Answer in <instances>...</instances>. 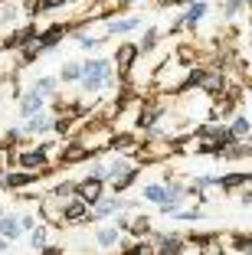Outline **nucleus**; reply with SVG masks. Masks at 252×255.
Segmentation results:
<instances>
[{"label": "nucleus", "instance_id": "obj_1", "mask_svg": "<svg viewBox=\"0 0 252 255\" xmlns=\"http://www.w3.org/2000/svg\"><path fill=\"white\" fill-rule=\"evenodd\" d=\"M115 85V66L111 59H102V56H92V59L82 62V79H79V89L85 95H98V92L111 89Z\"/></svg>", "mask_w": 252, "mask_h": 255}, {"label": "nucleus", "instance_id": "obj_2", "mask_svg": "<svg viewBox=\"0 0 252 255\" xmlns=\"http://www.w3.org/2000/svg\"><path fill=\"white\" fill-rule=\"evenodd\" d=\"M52 147H56L52 141H43V144H36V147L16 150V167H20V170H30V173H43L52 160Z\"/></svg>", "mask_w": 252, "mask_h": 255}, {"label": "nucleus", "instance_id": "obj_7", "mask_svg": "<svg viewBox=\"0 0 252 255\" xmlns=\"http://www.w3.org/2000/svg\"><path fill=\"white\" fill-rule=\"evenodd\" d=\"M16 112H20V118L26 121V118H33V115L46 112V98L36 95L33 89H26V92H20V98H16Z\"/></svg>", "mask_w": 252, "mask_h": 255}, {"label": "nucleus", "instance_id": "obj_9", "mask_svg": "<svg viewBox=\"0 0 252 255\" xmlns=\"http://www.w3.org/2000/svg\"><path fill=\"white\" fill-rule=\"evenodd\" d=\"M39 173H30V170H7L3 173V190H10V193H20V190H30L33 183H36Z\"/></svg>", "mask_w": 252, "mask_h": 255}, {"label": "nucleus", "instance_id": "obj_25", "mask_svg": "<svg viewBox=\"0 0 252 255\" xmlns=\"http://www.w3.org/2000/svg\"><path fill=\"white\" fill-rule=\"evenodd\" d=\"M138 177H141V164L134 167L131 173H125V177H118V180H111V196H121L128 187H134V180H138Z\"/></svg>", "mask_w": 252, "mask_h": 255}, {"label": "nucleus", "instance_id": "obj_24", "mask_svg": "<svg viewBox=\"0 0 252 255\" xmlns=\"http://www.w3.org/2000/svg\"><path fill=\"white\" fill-rule=\"evenodd\" d=\"M59 82H66V85H79V79H82V62H62V69H59V75H56Z\"/></svg>", "mask_w": 252, "mask_h": 255}, {"label": "nucleus", "instance_id": "obj_28", "mask_svg": "<svg viewBox=\"0 0 252 255\" xmlns=\"http://www.w3.org/2000/svg\"><path fill=\"white\" fill-rule=\"evenodd\" d=\"M23 137H26V134H23L20 128H10L7 134L0 137V147H3V150H13V147H16V144H20V141H23Z\"/></svg>", "mask_w": 252, "mask_h": 255}, {"label": "nucleus", "instance_id": "obj_4", "mask_svg": "<svg viewBox=\"0 0 252 255\" xmlns=\"http://www.w3.org/2000/svg\"><path fill=\"white\" fill-rule=\"evenodd\" d=\"M89 213L92 206L85 200H79V196H72V200L62 203V210H59V223L62 226H79V223H89Z\"/></svg>", "mask_w": 252, "mask_h": 255}, {"label": "nucleus", "instance_id": "obj_12", "mask_svg": "<svg viewBox=\"0 0 252 255\" xmlns=\"http://www.w3.org/2000/svg\"><path fill=\"white\" fill-rule=\"evenodd\" d=\"M203 16H207V3H203V0H197V3H190V7H187L184 16H177V23H174L171 30H184V26H187V30H193Z\"/></svg>", "mask_w": 252, "mask_h": 255}, {"label": "nucleus", "instance_id": "obj_33", "mask_svg": "<svg viewBox=\"0 0 252 255\" xmlns=\"http://www.w3.org/2000/svg\"><path fill=\"white\" fill-rule=\"evenodd\" d=\"M7 252H10V242L3 239V236H0V255H7Z\"/></svg>", "mask_w": 252, "mask_h": 255}, {"label": "nucleus", "instance_id": "obj_34", "mask_svg": "<svg viewBox=\"0 0 252 255\" xmlns=\"http://www.w3.org/2000/svg\"><path fill=\"white\" fill-rule=\"evenodd\" d=\"M131 3H141V0H118V7H131Z\"/></svg>", "mask_w": 252, "mask_h": 255}, {"label": "nucleus", "instance_id": "obj_27", "mask_svg": "<svg viewBox=\"0 0 252 255\" xmlns=\"http://www.w3.org/2000/svg\"><path fill=\"white\" fill-rule=\"evenodd\" d=\"M157 39H161V30H157V26H148V30H144V36H141V43H138L141 56H148L151 49H154V46H157Z\"/></svg>", "mask_w": 252, "mask_h": 255}, {"label": "nucleus", "instance_id": "obj_22", "mask_svg": "<svg viewBox=\"0 0 252 255\" xmlns=\"http://www.w3.org/2000/svg\"><path fill=\"white\" fill-rule=\"evenodd\" d=\"M26 236H30V249H33V252H43V249L49 246V226H46V223H36V229L26 233Z\"/></svg>", "mask_w": 252, "mask_h": 255}, {"label": "nucleus", "instance_id": "obj_10", "mask_svg": "<svg viewBox=\"0 0 252 255\" xmlns=\"http://www.w3.org/2000/svg\"><path fill=\"white\" fill-rule=\"evenodd\" d=\"M134 30H141V16H111L105 23V36H128Z\"/></svg>", "mask_w": 252, "mask_h": 255}, {"label": "nucleus", "instance_id": "obj_18", "mask_svg": "<svg viewBox=\"0 0 252 255\" xmlns=\"http://www.w3.org/2000/svg\"><path fill=\"white\" fill-rule=\"evenodd\" d=\"M226 131H230L233 141H246V137H252V121L246 118V115H236V118L226 125Z\"/></svg>", "mask_w": 252, "mask_h": 255}, {"label": "nucleus", "instance_id": "obj_14", "mask_svg": "<svg viewBox=\"0 0 252 255\" xmlns=\"http://www.w3.org/2000/svg\"><path fill=\"white\" fill-rule=\"evenodd\" d=\"M0 236H3V239H7L10 246H13L16 239H23L20 216H16V213H3V216H0Z\"/></svg>", "mask_w": 252, "mask_h": 255}, {"label": "nucleus", "instance_id": "obj_19", "mask_svg": "<svg viewBox=\"0 0 252 255\" xmlns=\"http://www.w3.org/2000/svg\"><path fill=\"white\" fill-rule=\"evenodd\" d=\"M105 167H108V183H111V180H118V177H125V173H131L138 164H134L131 157H115V160H108Z\"/></svg>", "mask_w": 252, "mask_h": 255}, {"label": "nucleus", "instance_id": "obj_23", "mask_svg": "<svg viewBox=\"0 0 252 255\" xmlns=\"http://www.w3.org/2000/svg\"><path fill=\"white\" fill-rule=\"evenodd\" d=\"M46 196H52V200H59V203L72 200V196H75V180H59V183H52Z\"/></svg>", "mask_w": 252, "mask_h": 255}, {"label": "nucleus", "instance_id": "obj_16", "mask_svg": "<svg viewBox=\"0 0 252 255\" xmlns=\"http://www.w3.org/2000/svg\"><path fill=\"white\" fill-rule=\"evenodd\" d=\"M30 89L36 92V95H43V98H52L56 92H59V79H56V75H49V72H46V75H36Z\"/></svg>", "mask_w": 252, "mask_h": 255}, {"label": "nucleus", "instance_id": "obj_29", "mask_svg": "<svg viewBox=\"0 0 252 255\" xmlns=\"http://www.w3.org/2000/svg\"><path fill=\"white\" fill-rule=\"evenodd\" d=\"M243 7H246V0H226V3H223V16H226V20H233V16H236Z\"/></svg>", "mask_w": 252, "mask_h": 255}, {"label": "nucleus", "instance_id": "obj_26", "mask_svg": "<svg viewBox=\"0 0 252 255\" xmlns=\"http://www.w3.org/2000/svg\"><path fill=\"white\" fill-rule=\"evenodd\" d=\"M151 233H154V229H151V219L148 216H134L131 226H128V236H131V239H148Z\"/></svg>", "mask_w": 252, "mask_h": 255}, {"label": "nucleus", "instance_id": "obj_15", "mask_svg": "<svg viewBox=\"0 0 252 255\" xmlns=\"http://www.w3.org/2000/svg\"><path fill=\"white\" fill-rule=\"evenodd\" d=\"M69 36L79 43V49H85V53H95L98 46L105 43V36H89L85 33V26H69Z\"/></svg>", "mask_w": 252, "mask_h": 255}, {"label": "nucleus", "instance_id": "obj_6", "mask_svg": "<svg viewBox=\"0 0 252 255\" xmlns=\"http://www.w3.org/2000/svg\"><path fill=\"white\" fill-rule=\"evenodd\" d=\"M115 213H125V196H102V200L92 206L89 213V223H105V219H111Z\"/></svg>", "mask_w": 252, "mask_h": 255}, {"label": "nucleus", "instance_id": "obj_20", "mask_svg": "<svg viewBox=\"0 0 252 255\" xmlns=\"http://www.w3.org/2000/svg\"><path fill=\"white\" fill-rule=\"evenodd\" d=\"M216 180H220V190H239V187H249L252 183V173H223Z\"/></svg>", "mask_w": 252, "mask_h": 255}, {"label": "nucleus", "instance_id": "obj_30", "mask_svg": "<svg viewBox=\"0 0 252 255\" xmlns=\"http://www.w3.org/2000/svg\"><path fill=\"white\" fill-rule=\"evenodd\" d=\"M174 219H180V223H197V219H203V210H177Z\"/></svg>", "mask_w": 252, "mask_h": 255}, {"label": "nucleus", "instance_id": "obj_3", "mask_svg": "<svg viewBox=\"0 0 252 255\" xmlns=\"http://www.w3.org/2000/svg\"><path fill=\"white\" fill-rule=\"evenodd\" d=\"M141 59V49H138V43H121L118 49H115V59H111V66H115V79L118 82H128V75H131L134 62Z\"/></svg>", "mask_w": 252, "mask_h": 255}, {"label": "nucleus", "instance_id": "obj_13", "mask_svg": "<svg viewBox=\"0 0 252 255\" xmlns=\"http://www.w3.org/2000/svg\"><path fill=\"white\" fill-rule=\"evenodd\" d=\"M92 242H95L98 249H118V242H121V233H118V229H115L111 223H105V226H98V229H95Z\"/></svg>", "mask_w": 252, "mask_h": 255}, {"label": "nucleus", "instance_id": "obj_35", "mask_svg": "<svg viewBox=\"0 0 252 255\" xmlns=\"http://www.w3.org/2000/svg\"><path fill=\"white\" fill-rule=\"evenodd\" d=\"M0 3H7V0H0Z\"/></svg>", "mask_w": 252, "mask_h": 255}, {"label": "nucleus", "instance_id": "obj_5", "mask_svg": "<svg viewBox=\"0 0 252 255\" xmlns=\"http://www.w3.org/2000/svg\"><path fill=\"white\" fill-rule=\"evenodd\" d=\"M66 36H69V26H66V23H56V26H49V30L36 33V39H33V49H36L39 56H43V53H52V49H56V46H59Z\"/></svg>", "mask_w": 252, "mask_h": 255}, {"label": "nucleus", "instance_id": "obj_21", "mask_svg": "<svg viewBox=\"0 0 252 255\" xmlns=\"http://www.w3.org/2000/svg\"><path fill=\"white\" fill-rule=\"evenodd\" d=\"M161 115H164V105H144V112L138 115V128H141V131H151Z\"/></svg>", "mask_w": 252, "mask_h": 255}, {"label": "nucleus", "instance_id": "obj_31", "mask_svg": "<svg viewBox=\"0 0 252 255\" xmlns=\"http://www.w3.org/2000/svg\"><path fill=\"white\" fill-rule=\"evenodd\" d=\"M16 216H20V229H23V236L36 229V216H33V213H16Z\"/></svg>", "mask_w": 252, "mask_h": 255}, {"label": "nucleus", "instance_id": "obj_11", "mask_svg": "<svg viewBox=\"0 0 252 255\" xmlns=\"http://www.w3.org/2000/svg\"><path fill=\"white\" fill-rule=\"evenodd\" d=\"M20 131L26 137H43V134H49V131H52V115H46V112L33 115V118H26L20 125Z\"/></svg>", "mask_w": 252, "mask_h": 255}, {"label": "nucleus", "instance_id": "obj_17", "mask_svg": "<svg viewBox=\"0 0 252 255\" xmlns=\"http://www.w3.org/2000/svg\"><path fill=\"white\" fill-rule=\"evenodd\" d=\"M203 92H210V95H220L223 89H226V75L216 72V69H203V82H200Z\"/></svg>", "mask_w": 252, "mask_h": 255}, {"label": "nucleus", "instance_id": "obj_32", "mask_svg": "<svg viewBox=\"0 0 252 255\" xmlns=\"http://www.w3.org/2000/svg\"><path fill=\"white\" fill-rule=\"evenodd\" d=\"M239 203H243V206H252V190H243V196H239Z\"/></svg>", "mask_w": 252, "mask_h": 255}, {"label": "nucleus", "instance_id": "obj_8", "mask_svg": "<svg viewBox=\"0 0 252 255\" xmlns=\"http://www.w3.org/2000/svg\"><path fill=\"white\" fill-rule=\"evenodd\" d=\"M75 196L85 200L89 206H95V203L105 196V183L95 180V177H82V180H75Z\"/></svg>", "mask_w": 252, "mask_h": 255}]
</instances>
